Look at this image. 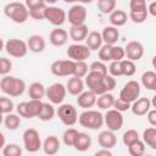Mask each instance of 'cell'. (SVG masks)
Returning <instances> with one entry per match:
<instances>
[{
    "label": "cell",
    "mask_w": 156,
    "mask_h": 156,
    "mask_svg": "<svg viewBox=\"0 0 156 156\" xmlns=\"http://www.w3.org/2000/svg\"><path fill=\"white\" fill-rule=\"evenodd\" d=\"M26 82L18 77H13V76H2L1 80H0V89L4 94H6L7 96L11 98H17L21 96L24 90H26Z\"/></svg>",
    "instance_id": "6da1fadb"
},
{
    "label": "cell",
    "mask_w": 156,
    "mask_h": 156,
    "mask_svg": "<svg viewBox=\"0 0 156 156\" xmlns=\"http://www.w3.org/2000/svg\"><path fill=\"white\" fill-rule=\"evenodd\" d=\"M4 15L9 20H11L13 23H17V24L24 23L29 17L27 6L18 1H12L6 4L4 7Z\"/></svg>",
    "instance_id": "7a4b0ae2"
},
{
    "label": "cell",
    "mask_w": 156,
    "mask_h": 156,
    "mask_svg": "<svg viewBox=\"0 0 156 156\" xmlns=\"http://www.w3.org/2000/svg\"><path fill=\"white\" fill-rule=\"evenodd\" d=\"M78 122L84 128L96 130L104 126V115L98 110L88 108L78 116Z\"/></svg>",
    "instance_id": "3957f363"
},
{
    "label": "cell",
    "mask_w": 156,
    "mask_h": 156,
    "mask_svg": "<svg viewBox=\"0 0 156 156\" xmlns=\"http://www.w3.org/2000/svg\"><path fill=\"white\" fill-rule=\"evenodd\" d=\"M43 107V101L37 99H29V101H22L16 106L17 113L23 118H34L38 117Z\"/></svg>",
    "instance_id": "277c9868"
},
{
    "label": "cell",
    "mask_w": 156,
    "mask_h": 156,
    "mask_svg": "<svg viewBox=\"0 0 156 156\" xmlns=\"http://www.w3.org/2000/svg\"><path fill=\"white\" fill-rule=\"evenodd\" d=\"M56 115L66 127H72L78 122V112L71 104H60L58 108L56 110Z\"/></svg>",
    "instance_id": "5b68a950"
},
{
    "label": "cell",
    "mask_w": 156,
    "mask_h": 156,
    "mask_svg": "<svg viewBox=\"0 0 156 156\" xmlns=\"http://www.w3.org/2000/svg\"><path fill=\"white\" fill-rule=\"evenodd\" d=\"M22 139H23V146L28 152L34 154V152H37V151H39L41 149V143L43 141H41L39 132L37 129L27 128L23 132Z\"/></svg>",
    "instance_id": "8992f818"
},
{
    "label": "cell",
    "mask_w": 156,
    "mask_h": 156,
    "mask_svg": "<svg viewBox=\"0 0 156 156\" xmlns=\"http://www.w3.org/2000/svg\"><path fill=\"white\" fill-rule=\"evenodd\" d=\"M5 51L11 56V57H16V58H21L24 57L28 52V46H27V41L22 40V39H17V38H12L9 39L5 43L4 46Z\"/></svg>",
    "instance_id": "52a82bcc"
},
{
    "label": "cell",
    "mask_w": 156,
    "mask_h": 156,
    "mask_svg": "<svg viewBox=\"0 0 156 156\" xmlns=\"http://www.w3.org/2000/svg\"><path fill=\"white\" fill-rule=\"evenodd\" d=\"M104 74H100L98 72H93L89 71L87 73V76L84 77V84L88 87L89 90H91L94 94L100 95L106 93V88H105V83H104Z\"/></svg>",
    "instance_id": "ba28073f"
},
{
    "label": "cell",
    "mask_w": 156,
    "mask_h": 156,
    "mask_svg": "<svg viewBox=\"0 0 156 156\" xmlns=\"http://www.w3.org/2000/svg\"><path fill=\"white\" fill-rule=\"evenodd\" d=\"M45 20L55 27H61L67 21V13L58 6L49 5L45 7Z\"/></svg>",
    "instance_id": "9c48e42d"
},
{
    "label": "cell",
    "mask_w": 156,
    "mask_h": 156,
    "mask_svg": "<svg viewBox=\"0 0 156 156\" xmlns=\"http://www.w3.org/2000/svg\"><path fill=\"white\" fill-rule=\"evenodd\" d=\"M74 61L67 58V60H56L51 63L50 71L56 77H68L73 76L74 72Z\"/></svg>",
    "instance_id": "30bf717a"
},
{
    "label": "cell",
    "mask_w": 156,
    "mask_h": 156,
    "mask_svg": "<svg viewBox=\"0 0 156 156\" xmlns=\"http://www.w3.org/2000/svg\"><path fill=\"white\" fill-rule=\"evenodd\" d=\"M67 95V90H66V85H63L62 83H54L50 87L46 88L45 91V96L49 99V101L52 105H60L63 102V100L66 99Z\"/></svg>",
    "instance_id": "8fae6325"
},
{
    "label": "cell",
    "mask_w": 156,
    "mask_h": 156,
    "mask_svg": "<svg viewBox=\"0 0 156 156\" xmlns=\"http://www.w3.org/2000/svg\"><path fill=\"white\" fill-rule=\"evenodd\" d=\"M123 122L124 119H123L122 112L112 107L106 110V113L104 115V124H106L107 129L112 132H118L123 127Z\"/></svg>",
    "instance_id": "7c38bea8"
},
{
    "label": "cell",
    "mask_w": 156,
    "mask_h": 156,
    "mask_svg": "<svg viewBox=\"0 0 156 156\" xmlns=\"http://www.w3.org/2000/svg\"><path fill=\"white\" fill-rule=\"evenodd\" d=\"M140 90L141 89H140L139 82H136L134 79H130L123 85V88L119 91V96L118 98L124 100V101H127V102H129V104H132L133 101H135L139 98Z\"/></svg>",
    "instance_id": "4fadbf2b"
},
{
    "label": "cell",
    "mask_w": 156,
    "mask_h": 156,
    "mask_svg": "<svg viewBox=\"0 0 156 156\" xmlns=\"http://www.w3.org/2000/svg\"><path fill=\"white\" fill-rule=\"evenodd\" d=\"M90 49L82 43H73L68 46L66 54L67 57L72 61H85L89 56H90Z\"/></svg>",
    "instance_id": "5bb4252c"
},
{
    "label": "cell",
    "mask_w": 156,
    "mask_h": 156,
    "mask_svg": "<svg viewBox=\"0 0 156 156\" xmlns=\"http://www.w3.org/2000/svg\"><path fill=\"white\" fill-rule=\"evenodd\" d=\"M66 13H67V20L71 23V26L85 23V20L88 16V11L85 6L82 4H74Z\"/></svg>",
    "instance_id": "9a60e30c"
},
{
    "label": "cell",
    "mask_w": 156,
    "mask_h": 156,
    "mask_svg": "<svg viewBox=\"0 0 156 156\" xmlns=\"http://www.w3.org/2000/svg\"><path fill=\"white\" fill-rule=\"evenodd\" d=\"M124 54L126 57L130 61H139L144 56V46L140 41L138 40H132L129 41L126 48H124Z\"/></svg>",
    "instance_id": "2e32d148"
},
{
    "label": "cell",
    "mask_w": 156,
    "mask_h": 156,
    "mask_svg": "<svg viewBox=\"0 0 156 156\" xmlns=\"http://www.w3.org/2000/svg\"><path fill=\"white\" fill-rule=\"evenodd\" d=\"M68 40V33L66 29L61 28V27H56L55 29H52L49 34V41L51 45L60 48L63 46Z\"/></svg>",
    "instance_id": "e0dca14e"
},
{
    "label": "cell",
    "mask_w": 156,
    "mask_h": 156,
    "mask_svg": "<svg viewBox=\"0 0 156 156\" xmlns=\"http://www.w3.org/2000/svg\"><path fill=\"white\" fill-rule=\"evenodd\" d=\"M96 98L98 95L94 94L91 90H83L80 94L77 95V105L83 110L91 108L96 102Z\"/></svg>",
    "instance_id": "ac0fdd59"
},
{
    "label": "cell",
    "mask_w": 156,
    "mask_h": 156,
    "mask_svg": "<svg viewBox=\"0 0 156 156\" xmlns=\"http://www.w3.org/2000/svg\"><path fill=\"white\" fill-rule=\"evenodd\" d=\"M151 101L147 98H138L130 104V111L135 116H145L146 112L151 108Z\"/></svg>",
    "instance_id": "d6986e66"
},
{
    "label": "cell",
    "mask_w": 156,
    "mask_h": 156,
    "mask_svg": "<svg viewBox=\"0 0 156 156\" xmlns=\"http://www.w3.org/2000/svg\"><path fill=\"white\" fill-rule=\"evenodd\" d=\"M88 33H89V28H88V26L85 23L76 24V26H71L69 32H68V37L74 43H82V41L85 40Z\"/></svg>",
    "instance_id": "ffe728a7"
},
{
    "label": "cell",
    "mask_w": 156,
    "mask_h": 156,
    "mask_svg": "<svg viewBox=\"0 0 156 156\" xmlns=\"http://www.w3.org/2000/svg\"><path fill=\"white\" fill-rule=\"evenodd\" d=\"M98 143L101 147L112 149L117 144V136H116L115 132H112L110 129H106V130L100 132V134L98 135Z\"/></svg>",
    "instance_id": "44dd1931"
},
{
    "label": "cell",
    "mask_w": 156,
    "mask_h": 156,
    "mask_svg": "<svg viewBox=\"0 0 156 156\" xmlns=\"http://www.w3.org/2000/svg\"><path fill=\"white\" fill-rule=\"evenodd\" d=\"M60 147H61V143L58 140L57 136L55 135H49L48 138L44 139V141L41 143V149L43 151L49 155V156H52V155H56L58 151H60Z\"/></svg>",
    "instance_id": "7402d4cb"
},
{
    "label": "cell",
    "mask_w": 156,
    "mask_h": 156,
    "mask_svg": "<svg viewBox=\"0 0 156 156\" xmlns=\"http://www.w3.org/2000/svg\"><path fill=\"white\" fill-rule=\"evenodd\" d=\"M27 46H28V50L34 52V54H40L45 50L46 48V43H45V39L39 35V34H32L28 40H27Z\"/></svg>",
    "instance_id": "603a6c76"
},
{
    "label": "cell",
    "mask_w": 156,
    "mask_h": 156,
    "mask_svg": "<svg viewBox=\"0 0 156 156\" xmlns=\"http://www.w3.org/2000/svg\"><path fill=\"white\" fill-rule=\"evenodd\" d=\"M84 80L82 78H78L76 76H71V78L66 83V90L68 94L77 96L84 90Z\"/></svg>",
    "instance_id": "cb8c5ba5"
},
{
    "label": "cell",
    "mask_w": 156,
    "mask_h": 156,
    "mask_svg": "<svg viewBox=\"0 0 156 156\" xmlns=\"http://www.w3.org/2000/svg\"><path fill=\"white\" fill-rule=\"evenodd\" d=\"M91 136L88 134V133H84V132H78V135L76 138V141L73 144L74 149L77 151H80V152H84L87 150H89L91 147Z\"/></svg>",
    "instance_id": "d4e9b609"
},
{
    "label": "cell",
    "mask_w": 156,
    "mask_h": 156,
    "mask_svg": "<svg viewBox=\"0 0 156 156\" xmlns=\"http://www.w3.org/2000/svg\"><path fill=\"white\" fill-rule=\"evenodd\" d=\"M101 38H102V41L105 44H108V45H115L119 38V30L117 29V27H113V26H107L102 29L101 32Z\"/></svg>",
    "instance_id": "484cf974"
},
{
    "label": "cell",
    "mask_w": 156,
    "mask_h": 156,
    "mask_svg": "<svg viewBox=\"0 0 156 156\" xmlns=\"http://www.w3.org/2000/svg\"><path fill=\"white\" fill-rule=\"evenodd\" d=\"M84 41H85V45L90 49V51H96V50H99L100 46L104 44L102 38H101V33H100V32H96V30L89 32Z\"/></svg>",
    "instance_id": "4316f807"
},
{
    "label": "cell",
    "mask_w": 156,
    "mask_h": 156,
    "mask_svg": "<svg viewBox=\"0 0 156 156\" xmlns=\"http://www.w3.org/2000/svg\"><path fill=\"white\" fill-rule=\"evenodd\" d=\"M108 21L111 23V26L113 27H122L127 23L128 21V15L127 12H124L123 10H118V9H115L111 13H108Z\"/></svg>",
    "instance_id": "83f0119b"
},
{
    "label": "cell",
    "mask_w": 156,
    "mask_h": 156,
    "mask_svg": "<svg viewBox=\"0 0 156 156\" xmlns=\"http://www.w3.org/2000/svg\"><path fill=\"white\" fill-rule=\"evenodd\" d=\"M45 91H46V88L40 82H33L28 87V96L30 99L41 100L43 98H45Z\"/></svg>",
    "instance_id": "f1b7e54d"
},
{
    "label": "cell",
    "mask_w": 156,
    "mask_h": 156,
    "mask_svg": "<svg viewBox=\"0 0 156 156\" xmlns=\"http://www.w3.org/2000/svg\"><path fill=\"white\" fill-rule=\"evenodd\" d=\"M113 102H115V96L110 91H106L104 94L98 95L95 105L100 110H108V108H111L113 106Z\"/></svg>",
    "instance_id": "f546056e"
},
{
    "label": "cell",
    "mask_w": 156,
    "mask_h": 156,
    "mask_svg": "<svg viewBox=\"0 0 156 156\" xmlns=\"http://www.w3.org/2000/svg\"><path fill=\"white\" fill-rule=\"evenodd\" d=\"M143 141L145 145H147L150 149L152 150H156V128L150 126L149 128L144 129L143 132Z\"/></svg>",
    "instance_id": "4dcf8cb0"
},
{
    "label": "cell",
    "mask_w": 156,
    "mask_h": 156,
    "mask_svg": "<svg viewBox=\"0 0 156 156\" xmlns=\"http://www.w3.org/2000/svg\"><path fill=\"white\" fill-rule=\"evenodd\" d=\"M141 84L147 90H156V73L154 71H146L141 74Z\"/></svg>",
    "instance_id": "1f68e13d"
},
{
    "label": "cell",
    "mask_w": 156,
    "mask_h": 156,
    "mask_svg": "<svg viewBox=\"0 0 156 156\" xmlns=\"http://www.w3.org/2000/svg\"><path fill=\"white\" fill-rule=\"evenodd\" d=\"M56 115V110L54 107V105L50 102H43V107L38 115V118L44 121V122H48V121H51Z\"/></svg>",
    "instance_id": "d6a6232c"
},
{
    "label": "cell",
    "mask_w": 156,
    "mask_h": 156,
    "mask_svg": "<svg viewBox=\"0 0 156 156\" xmlns=\"http://www.w3.org/2000/svg\"><path fill=\"white\" fill-rule=\"evenodd\" d=\"M4 124L9 130H16L21 124V116L13 112L6 113V116L4 117Z\"/></svg>",
    "instance_id": "836d02e7"
},
{
    "label": "cell",
    "mask_w": 156,
    "mask_h": 156,
    "mask_svg": "<svg viewBox=\"0 0 156 156\" xmlns=\"http://www.w3.org/2000/svg\"><path fill=\"white\" fill-rule=\"evenodd\" d=\"M119 67H121V74L126 77H132L136 72V66L134 61H130L128 58H123L119 61Z\"/></svg>",
    "instance_id": "e575fe53"
},
{
    "label": "cell",
    "mask_w": 156,
    "mask_h": 156,
    "mask_svg": "<svg viewBox=\"0 0 156 156\" xmlns=\"http://www.w3.org/2000/svg\"><path fill=\"white\" fill-rule=\"evenodd\" d=\"M149 13H147V10L146 9H143V10H135V11H129V15H128V18L133 22V23H136V24H140V23H144L147 18Z\"/></svg>",
    "instance_id": "d590c367"
},
{
    "label": "cell",
    "mask_w": 156,
    "mask_h": 156,
    "mask_svg": "<svg viewBox=\"0 0 156 156\" xmlns=\"http://www.w3.org/2000/svg\"><path fill=\"white\" fill-rule=\"evenodd\" d=\"M77 135H78V129H76L73 127H68L63 132V134H62V141H63V144L66 146H73Z\"/></svg>",
    "instance_id": "8d00e7d4"
},
{
    "label": "cell",
    "mask_w": 156,
    "mask_h": 156,
    "mask_svg": "<svg viewBox=\"0 0 156 156\" xmlns=\"http://www.w3.org/2000/svg\"><path fill=\"white\" fill-rule=\"evenodd\" d=\"M128 147V152L130 156H143L145 154V144L141 139H138L136 141L132 143Z\"/></svg>",
    "instance_id": "74e56055"
},
{
    "label": "cell",
    "mask_w": 156,
    "mask_h": 156,
    "mask_svg": "<svg viewBox=\"0 0 156 156\" xmlns=\"http://www.w3.org/2000/svg\"><path fill=\"white\" fill-rule=\"evenodd\" d=\"M116 0H98V9L102 15H108L116 9Z\"/></svg>",
    "instance_id": "f35d334b"
},
{
    "label": "cell",
    "mask_w": 156,
    "mask_h": 156,
    "mask_svg": "<svg viewBox=\"0 0 156 156\" xmlns=\"http://www.w3.org/2000/svg\"><path fill=\"white\" fill-rule=\"evenodd\" d=\"M1 151H2L4 156H21L23 154L22 147L18 144H15V143L5 144V146L2 147Z\"/></svg>",
    "instance_id": "ab89813d"
},
{
    "label": "cell",
    "mask_w": 156,
    "mask_h": 156,
    "mask_svg": "<svg viewBox=\"0 0 156 156\" xmlns=\"http://www.w3.org/2000/svg\"><path fill=\"white\" fill-rule=\"evenodd\" d=\"M138 139H140V136H139V133L135 129H128L122 135V143H123L124 146H129L132 143L136 141Z\"/></svg>",
    "instance_id": "60d3db41"
},
{
    "label": "cell",
    "mask_w": 156,
    "mask_h": 156,
    "mask_svg": "<svg viewBox=\"0 0 156 156\" xmlns=\"http://www.w3.org/2000/svg\"><path fill=\"white\" fill-rule=\"evenodd\" d=\"M88 72H89V66L87 65L85 61H76L73 76H76L78 78H84Z\"/></svg>",
    "instance_id": "b9f144b4"
},
{
    "label": "cell",
    "mask_w": 156,
    "mask_h": 156,
    "mask_svg": "<svg viewBox=\"0 0 156 156\" xmlns=\"http://www.w3.org/2000/svg\"><path fill=\"white\" fill-rule=\"evenodd\" d=\"M0 107H1V111L4 115L6 113H10L13 111L15 108V104L12 101L11 98H7V96H0Z\"/></svg>",
    "instance_id": "7bdbcfd3"
},
{
    "label": "cell",
    "mask_w": 156,
    "mask_h": 156,
    "mask_svg": "<svg viewBox=\"0 0 156 156\" xmlns=\"http://www.w3.org/2000/svg\"><path fill=\"white\" fill-rule=\"evenodd\" d=\"M111 46L108 44H102L99 49V60L102 62H110L111 61Z\"/></svg>",
    "instance_id": "ee69618b"
},
{
    "label": "cell",
    "mask_w": 156,
    "mask_h": 156,
    "mask_svg": "<svg viewBox=\"0 0 156 156\" xmlns=\"http://www.w3.org/2000/svg\"><path fill=\"white\" fill-rule=\"evenodd\" d=\"M126 58L124 54V48L118 46V45H112L111 46V61H121Z\"/></svg>",
    "instance_id": "f6af8a7d"
},
{
    "label": "cell",
    "mask_w": 156,
    "mask_h": 156,
    "mask_svg": "<svg viewBox=\"0 0 156 156\" xmlns=\"http://www.w3.org/2000/svg\"><path fill=\"white\" fill-rule=\"evenodd\" d=\"M89 71H93V72H98L100 74H107V66H106V62H102L100 60L98 61H94L90 63L89 66Z\"/></svg>",
    "instance_id": "bcb514c9"
},
{
    "label": "cell",
    "mask_w": 156,
    "mask_h": 156,
    "mask_svg": "<svg viewBox=\"0 0 156 156\" xmlns=\"http://www.w3.org/2000/svg\"><path fill=\"white\" fill-rule=\"evenodd\" d=\"M12 69V62L10 58L0 57V76H6Z\"/></svg>",
    "instance_id": "7dc6e473"
},
{
    "label": "cell",
    "mask_w": 156,
    "mask_h": 156,
    "mask_svg": "<svg viewBox=\"0 0 156 156\" xmlns=\"http://www.w3.org/2000/svg\"><path fill=\"white\" fill-rule=\"evenodd\" d=\"M45 7H46V6L28 10V12H29V17H32V18H33V20H35V21L45 20Z\"/></svg>",
    "instance_id": "c3c4849f"
},
{
    "label": "cell",
    "mask_w": 156,
    "mask_h": 156,
    "mask_svg": "<svg viewBox=\"0 0 156 156\" xmlns=\"http://www.w3.org/2000/svg\"><path fill=\"white\" fill-rule=\"evenodd\" d=\"M107 72L108 74H111L112 77L117 78L121 77V67H119V61H110V65L107 67Z\"/></svg>",
    "instance_id": "681fc988"
},
{
    "label": "cell",
    "mask_w": 156,
    "mask_h": 156,
    "mask_svg": "<svg viewBox=\"0 0 156 156\" xmlns=\"http://www.w3.org/2000/svg\"><path fill=\"white\" fill-rule=\"evenodd\" d=\"M113 108H116L117 111L119 112H124V111H128L130 108V104L119 99V98H115V102H113Z\"/></svg>",
    "instance_id": "f907efd6"
},
{
    "label": "cell",
    "mask_w": 156,
    "mask_h": 156,
    "mask_svg": "<svg viewBox=\"0 0 156 156\" xmlns=\"http://www.w3.org/2000/svg\"><path fill=\"white\" fill-rule=\"evenodd\" d=\"M104 83H105V88H106V91H112L115 88H116V84H117V80L115 77H112L111 74H105L104 77Z\"/></svg>",
    "instance_id": "816d5d0a"
},
{
    "label": "cell",
    "mask_w": 156,
    "mask_h": 156,
    "mask_svg": "<svg viewBox=\"0 0 156 156\" xmlns=\"http://www.w3.org/2000/svg\"><path fill=\"white\" fill-rule=\"evenodd\" d=\"M146 9V0H129V11Z\"/></svg>",
    "instance_id": "f5cc1de1"
},
{
    "label": "cell",
    "mask_w": 156,
    "mask_h": 156,
    "mask_svg": "<svg viewBox=\"0 0 156 156\" xmlns=\"http://www.w3.org/2000/svg\"><path fill=\"white\" fill-rule=\"evenodd\" d=\"M24 5L27 6V9H28V10L46 6V4H45V1H44V0H24Z\"/></svg>",
    "instance_id": "db71d44e"
},
{
    "label": "cell",
    "mask_w": 156,
    "mask_h": 156,
    "mask_svg": "<svg viewBox=\"0 0 156 156\" xmlns=\"http://www.w3.org/2000/svg\"><path fill=\"white\" fill-rule=\"evenodd\" d=\"M146 119L149 122L150 126L156 127V110L154 107H151L147 112H146Z\"/></svg>",
    "instance_id": "11a10c76"
},
{
    "label": "cell",
    "mask_w": 156,
    "mask_h": 156,
    "mask_svg": "<svg viewBox=\"0 0 156 156\" xmlns=\"http://www.w3.org/2000/svg\"><path fill=\"white\" fill-rule=\"evenodd\" d=\"M146 10H147V13L152 17L156 16V0H152L150 1L149 5H146Z\"/></svg>",
    "instance_id": "9f6ffc18"
},
{
    "label": "cell",
    "mask_w": 156,
    "mask_h": 156,
    "mask_svg": "<svg viewBox=\"0 0 156 156\" xmlns=\"http://www.w3.org/2000/svg\"><path fill=\"white\" fill-rule=\"evenodd\" d=\"M95 156H112V151H111V149L101 147L100 150L95 151Z\"/></svg>",
    "instance_id": "6f0895ef"
},
{
    "label": "cell",
    "mask_w": 156,
    "mask_h": 156,
    "mask_svg": "<svg viewBox=\"0 0 156 156\" xmlns=\"http://www.w3.org/2000/svg\"><path fill=\"white\" fill-rule=\"evenodd\" d=\"M5 144H6L5 135H4V133H1V132H0V150H2V147L5 146Z\"/></svg>",
    "instance_id": "680465c9"
},
{
    "label": "cell",
    "mask_w": 156,
    "mask_h": 156,
    "mask_svg": "<svg viewBox=\"0 0 156 156\" xmlns=\"http://www.w3.org/2000/svg\"><path fill=\"white\" fill-rule=\"evenodd\" d=\"M94 0H78V2H80L82 5H85V4H91Z\"/></svg>",
    "instance_id": "91938a15"
},
{
    "label": "cell",
    "mask_w": 156,
    "mask_h": 156,
    "mask_svg": "<svg viewBox=\"0 0 156 156\" xmlns=\"http://www.w3.org/2000/svg\"><path fill=\"white\" fill-rule=\"evenodd\" d=\"M45 4H49V5H55L57 2V0H44Z\"/></svg>",
    "instance_id": "94428289"
},
{
    "label": "cell",
    "mask_w": 156,
    "mask_h": 156,
    "mask_svg": "<svg viewBox=\"0 0 156 156\" xmlns=\"http://www.w3.org/2000/svg\"><path fill=\"white\" fill-rule=\"evenodd\" d=\"M4 46H5V43H4V40L0 38V51L4 50Z\"/></svg>",
    "instance_id": "6125c7cd"
},
{
    "label": "cell",
    "mask_w": 156,
    "mask_h": 156,
    "mask_svg": "<svg viewBox=\"0 0 156 156\" xmlns=\"http://www.w3.org/2000/svg\"><path fill=\"white\" fill-rule=\"evenodd\" d=\"M67 4H74V2H78V0H63Z\"/></svg>",
    "instance_id": "be15d7a7"
},
{
    "label": "cell",
    "mask_w": 156,
    "mask_h": 156,
    "mask_svg": "<svg viewBox=\"0 0 156 156\" xmlns=\"http://www.w3.org/2000/svg\"><path fill=\"white\" fill-rule=\"evenodd\" d=\"M2 115H4V113H0V124L4 122V116H2Z\"/></svg>",
    "instance_id": "e7e4bbea"
},
{
    "label": "cell",
    "mask_w": 156,
    "mask_h": 156,
    "mask_svg": "<svg viewBox=\"0 0 156 156\" xmlns=\"http://www.w3.org/2000/svg\"><path fill=\"white\" fill-rule=\"evenodd\" d=\"M0 113H2V111H1V107H0Z\"/></svg>",
    "instance_id": "03108f58"
},
{
    "label": "cell",
    "mask_w": 156,
    "mask_h": 156,
    "mask_svg": "<svg viewBox=\"0 0 156 156\" xmlns=\"http://www.w3.org/2000/svg\"><path fill=\"white\" fill-rule=\"evenodd\" d=\"M146 1H152V0H146Z\"/></svg>",
    "instance_id": "003e7915"
}]
</instances>
